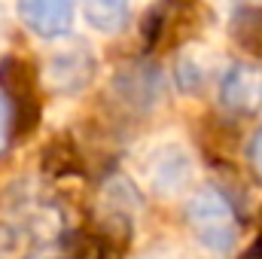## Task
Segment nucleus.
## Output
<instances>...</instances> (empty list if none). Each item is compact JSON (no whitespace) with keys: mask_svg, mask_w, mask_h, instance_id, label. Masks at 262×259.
Wrapping results in <instances>:
<instances>
[{"mask_svg":"<svg viewBox=\"0 0 262 259\" xmlns=\"http://www.w3.org/2000/svg\"><path fill=\"white\" fill-rule=\"evenodd\" d=\"M43 70L25 55H6L0 61V95L6 98L15 122V140L37 131L43 116Z\"/></svg>","mask_w":262,"mask_h":259,"instance_id":"1","label":"nucleus"},{"mask_svg":"<svg viewBox=\"0 0 262 259\" xmlns=\"http://www.w3.org/2000/svg\"><path fill=\"white\" fill-rule=\"evenodd\" d=\"M186 223L201 247L229 253L238 241V213L229 195L216 186H201L186 204Z\"/></svg>","mask_w":262,"mask_h":259,"instance_id":"2","label":"nucleus"},{"mask_svg":"<svg viewBox=\"0 0 262 259\" xmlns=\"http://www.w3.org/2000/svg\"><path fill=\"white\" fill-rule=\"evenodd\" d=\"M98 76V55L85 40H67L61 43L43 64V85L73 98L82 95Z\"/></svg>","mask_w":262,"mask_h":259,"instance_id":"3","label":"nucleus"},{"mask_svg":"<svg viewBox=\"0 0 262 259\" xmlns=\"http://www.w3.org/2000/svg\"><path fill=\"white\" fill-rule=\"evenodd\" d=\"M143 174L152 186V192L165 195V198H174V195L186 192V186L192 183V174H195V165H192V156L168 140V143H159L146 153L143 159Z\"/></svg>","mask_w":262,"mask_h":259,"instance_id":"4","label":"nucleus"},{"mask_svg":"<svg viewBox=\"0 0 262 259\" xmlns=\"http://www.w3.org/2000/svg\"><path fill=\"white\" fill-rule=\"evenodd\" d=\"M220 107L229 116H256L262 110V70L247 61H235L216 82Z\"/></svg>","mask_w":262,"mask_h":259,"instance_id":"5","label":"nucleus"},{"mask_svg":"<svg viewBox=\"0 0 262 259\" xmlns=\"http://www.w3.org/2000/svg\"><path fill=\"white\" fill-rule=\"evenodd\" d=\"M18 21L40 40H64L76 21L73 0H15Z\"/></svg>","mask_w":262,"mask_h":259,"instance_id":"6","label":"nucleus"},{"mask_svg":"<svg viewBox=\"0 0 262 259\" xmlns=\"http://www.w3.org/2000/svg\"><path fill=\"white\" fill-rule=\"evenodd\" d=\"M113 92H116V98H119L128 110H140V113H146V110H152V107L162 104L165 82H162L159 67L131 64L113 79Z\"/></svg>","mask_w":262,"mask_h":259,"instance_id":"7","label":"nucleus"},{"mask_svg":"<svg viewBox=\"0 0 262 259\" xmlns=\"http://www.w3.org/2000/svg\"><path fill=\"white\" fill-rule=\"evenodd\" d=\"M40 171L52 180H61V177H73L82 171V156H79V146L70 140V134H55L43 153H40Z\"/></svg>","mask_w":262,"mask_h":259,"instance_id":"8","label":"nucleus"},{"mask_svg":"<svg viewBox=\"0 0 262 259\" xmlns=\"http://www.w3.org/2000/svg\"><path fill=\"white\" fill-rule=\"evenodd\" d=\"M79 6H82L85 25L104 37L119 34L131 15V0H79Z\"/></svg>","mask_w":262,"mask_h":259,"instance_id":"9","label":"nucleus"},{"mask_svg":"<svg viewBox=\"0 0 262 259\" xmlns=\"http://www.w3.org/2000/svg\"><path fill=\"white\" fill-rule=\"evenodd\" d=\"M207 76H210V61H207L204 49L201 46H183L180 58H177V67H174L177 89L183 95H198L207 85Z\"/></svg>","mask_w":262,"mask_h":259,"instance_id":"10","label":"nucleus"},{"mask_svg":"<svg viewBox=\"0 0 262 259\" xmlns=\"http://www.w3.org/2000/svg\"><path fill=\"white\" fill-rule=\"evenodd\" d=\"M232 40L262 61V6H238L229 21Z\"/></svg>","mask_w":262,"mask_h":259,"instance_id":"11","label":"nucleus"},{"mask_svg":"<svg viewBox=\"0 0 262 259\" xmlns=\"http://www.w3.org/2000/svg\"><path fill=\"white\" fill-rule=\"evenodd\" d=\"M15 140V122H12V110L6 104V98L0 95V156L6 153V146Z\"/></svg>","mask_w":262,"mask_h":259,"instance_id":"12","label":"nucleus"},{"mask_svg":"<svg viewBox=\"0 0 262 259\" xmlns=\"http://www.w3.org/2000/svg\"><path fill=\"white\" fill-rule=\"evenodd\" d=\"M247 162H250L253 174L262 177V125L253 131V134H250V140H247Z\"/></svg>","mask_w":262,"mask_h":259,"instance_id":"13","label":"nucleus"},{"mask_svg":"<svg viewBox=\"0 0 262 259\" xmlns=\"http://www.w3.org/2000/svg\"><path fill=\"white\" fill-rule=\"evenodd\" d=\"M241 259H262V238H256V241L247 247V253H244Z\"/></svg>","mask_w":262,"mask_h":259,"instance_id":"14","label":"nucleus"},{"mask_svg":"<svg viewBox=\"0 0 262 259\" xmlns=\"http://www.w3.org/2000/svg\"><path fill=\"white\" fill-rule=\"evenodd\" d=\"M28 259H58V253H55V250H49V247H37Z\"/></svg>","mask_w":262,"mask_h":259,"instance_id":"15","label":"nucleus"},{"mask_svg":"<svg viewBox=\"0 0 262 259\" xmlns=\"http://www.w3.org/2000/svg\"><path fill=\"white\" fill-rule=\"evenodd\" d=\"M3 12H6V0H0V18H3Z\"/></svg>","mask_w":262,"mask_h":259,"instance_id":"16","label":"nucleus"},{"mask_svg":"<svg viewBox=\"0 0 262 259\" xmlns=\"http://www.w3.org/2000/svg\"><path fill=\"white\" fill-rule=\"evenodd\" d=\"M259 226H262V207H259Z\"/></svg>","mask_w":262,"mask_h":259,"instance_id":"17","label":"nucleus"},{"mask_svg":"<svg viewBox=\"0 0 262 259\" xmlns=\"http://www.w3.org/2000/svg\"><path fill=\"white\" fill-rule=\"evenodd\" d=\"M156 259H159V256H156Z\"/></svg>","mask_w":262,"mask_h":259,"instance_id":"18","label":"nucleus"}]
</instances>
